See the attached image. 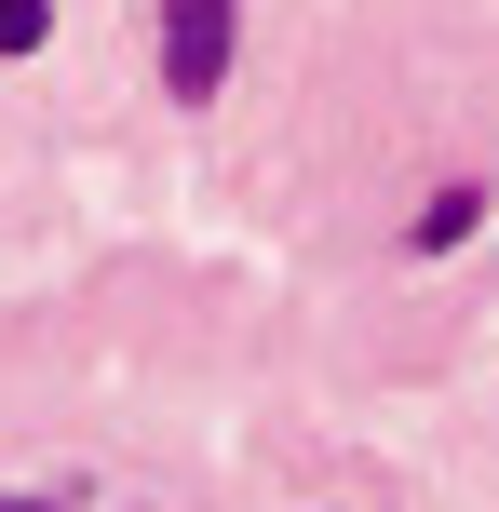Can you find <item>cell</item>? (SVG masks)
<instances>
[{"label": "cell", "instance_id": "3", "mask_svg": "<svg viewBox=\"0 0 499 512\" xmlns=\"http://www.w3.org/2000/svg\"><path fill=\"white\" fill-rule=\"evenodd\" d=\"M41 27H54V0H0V54H41Z\"/></svg>", "mask_w": 499, "mask_h": 512}, {"label": "cell", "instance_id": "4", "mask_svg": "<svg viewBox=\"0 0 499 512\" xmlns=\"http://www.w3.org/2000/svg\"><path fill=\"white\" fill-rule=\"evenodd\" d=\"M0 512H54V499H0Z\"/></svg>", "mask_w": 499, "mask_h": 512}, {"label": "cell", "instance_id": "2", "mask_svg": "<svg viewBox=\"0 0 499 512\" xmlns=\"http://www.w3.org/2000/svg\"><path fill=\"white\" fill-rule=\"evenodd\" d=\"M473 216H486V189H473V176H459V189H432V203H419V256L473 243Z\"/></svg>", "mask_w": 499, "mask_h": 512}, {"label": "cell", "instance_id": "1", "mask_svg": "<svg viewBox=\"0 0 499 512\" xmlns=\"http://www.w3.org/2000/svg\"><path fill=\"white\" fill-rule=\"evenodd\" d=\"M230 27H243V0H162V81H176L189 108L230 81Z\"/></svg>", "mask_w": 499, "mask_h": 512}]
</instances>
